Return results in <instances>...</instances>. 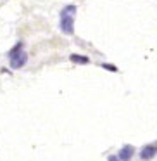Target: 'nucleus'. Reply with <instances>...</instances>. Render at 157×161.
Masks as SVG:
<instances>
[{"mask_svg":"<svg viewBox=\"0 0 157 161\" xmlns=\"http://www.w3.org/2000/svg\"><path fill=\"white\" fill-rule=\"evenodd\" d=\"M155 154H157V149L154 146H145L142 149V153H140V158H142V159H152Z\"/></svg>","mask_w":157,"mask_h":161,"instance_id":"20e7f679","label":"nucleus"},{"mask_svg":"<svg viewBox=\"0 0 157 161\" xmlns=\"http://www.w3.org/2000/svg\"><path fill=\"white\" fill-rule=\"evenodd\" d=\"M133 153H135V147H133V146H124V147H123V149L118 153V159H123V161L131 159Z\"/></svg>","mask_w":157,"mask_h":161,"instance_id":"7ed1b4c3","label":"nucleus"},{"mask_svg":"<svg viewBox=\"0 0 157 161\" xmlns=\"http://www.w3.org/2000/svg\"><path fill=\"white\" fill-rule=\"evenodd\" d=\"M74 14H76V5H66L60 11V30L66 35H71L74 31Z\"/></svg>","mask_w":157,"mask_h":161,"instance_id":"f257e3e1","label":"nucleus"},{"mask_svg":"<svg viewBox=\"0 0 157 161\" xmlns=\"http://www.w3.org/2000/svg\"><path fill=\"white\" fill-rule=\"evenodd\" d=\"M9 59H11V68L12 69H19V68H23L26 64L28 56H26V52L23 50V43L21 42L9 52Z\"/></svg>","mask_w":157,"mask_h":161,"instance_id":"f03ea898","label":"nucleus"},{"mask_svg":"<svg viewBox=\"0 0 157 161\" xmlns=\"http://www.w3.org/2000/svg\"><path fill=\"white\" fill-rule=\"evenodd\" d=\"M69 59L73 61V63H76V64H88V63H90V59H88V57L80 56V54H73Z\"/></svg>","mask_w":157,"mask_h":161,"instance_id":"39448f33","label":"nucleus"},{"mask_svg":"<svg viewBox=\"0 0 157 161\" xmlns=\"http://www.w3.org/2000/svg\"><path fill=\"white\" fill-rule=\"evenodd\" d=\"M102 68H105V69H109V71H118V68L111 66V64H102Z\"/></svg>","mask_w":157,"mask_h":161,"instance_id":"423d86ee","label":"nucleus"}]
</instances>
